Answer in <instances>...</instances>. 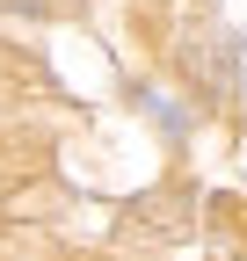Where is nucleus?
Here are the masks:
<instances>
[{
    "instance_id": "obj_1",
    "label": "nucleus",
    "mask_w": 247,
    "mask_h": 261,
    "mask_svg": "<svg viewBox=\"0 0 247 261\" xmlns=\"http://www.w3.org/2000/svg\"><path fill=\"white\" fill-rule=\"evenodd\" d=\"M182 218H189V196L160 189V196H138L131 203V232H182Z\"/></svg>"
}]
</instances>
